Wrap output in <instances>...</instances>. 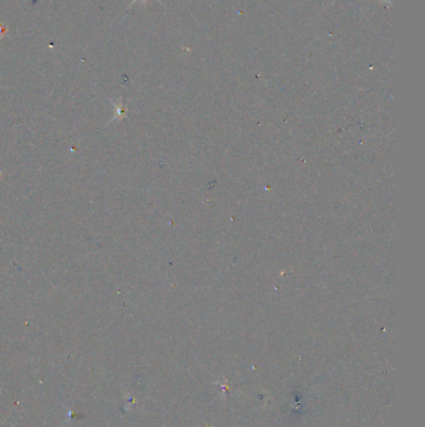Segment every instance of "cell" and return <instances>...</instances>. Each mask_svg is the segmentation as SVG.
<instances>
[{
  "instance_id": "1",
  "label": "cell",
  "mask_w": 425,
  "mask_h": 427,
  "mask_svg": "<svg viewBox=\"0 0 425 427\" xmlns=\"http://www.w3.org/2000/svg\"><path fill=\"white\" fill-rule=\"evenodd\" d=\"M136 2H139V0H132V2H131V4H130V5H128V8H131V5H134V4H135V3H136ZM141 2H142V3H144V4H146V3H147V0H141ZM157 2H160V0H157ZM160 3H161V2H160Z\"/></svg>"
}]
</instances>
